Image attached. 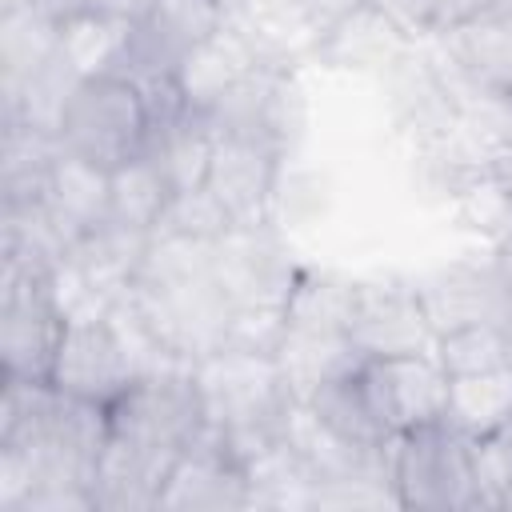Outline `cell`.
Masks as SVG:
<instances>
[{
	"label": "cell",
	"instance_id": "6da1fadb",
	"mask_svg": "<svg viewBox=\"0 0 512 512\" xmlns=\"http://www.w3.org/2000/svg\"><path fill=\"white\" fill-rule=\"evenodd\" d=\"M196 384L204 396L208 428L228 444L240 464H248L256 452L284 436V420L296 396L276 356L220 348L196 360Z\"/></svg>",
	"mask_w": 512,
	"mask_h": 512
},
{
	"label": "cell",
	"instance_id": "7a4b0ae2",
	"mask_svg": "<svg viewBox=\"0 0 512 512\" xmlns=\"http://www.w3.org/2000/svg\"><path fill=\"white\" fill-rule=\"evenodd\" d=\"M392 492L400 508L416 512L480 508L472 476V440L448 420H432L392 436Z\"/></svg>",
	"mask_w": 512,
	"mask_h": 512
},
{
	"label": "cell",
	"instance_id": "3957f363",
	"mask_svg": "<svg viewBox=\"0 0 512 512\" xmlns=\"http://www.w3.org/2000/svg\"><path fill=\"white\" fill-rule=\"evenodd\" d=\"M108 428L144 448L180 456L208 432L204 396L196 384V364H168L136 376L112 404Z\"/></svg>",
	"mask_w": 512,
	"mask_h": 512
},
{
	"label": "cell",
	"instance_id": "277c9868",
	"mask_svg": "<svg viewBox=\"0 0 512 512\" xmlns=\"http://www.w3.org/2000/svg\"><path fill=\"white\" fill-rule=\"evenodd\" d=\"M56 136L64 152H76L100 168H120L124 160L140 156L148 140L144 92L124 76H88L76 84Z\"/></svg>",
	"mask_w": 512,
	"mask_h": 512
},
{
	"label": "cell",
	"instance_id": "5b68a950",
	"mask_svg": "<svg viewBox=\"0 0 512 512\" xmlns=\"http://www.w3.org/2000/svg\"><path fill=\"white\" fill-rule=\"evenodd\" d=\"M52 272H40L32 264L0 260V360L4 376L24 380H48L68 316L60 312L52 284Z\"/></svg>",
	"mask_w": 512,
	"mask_h": 512
},
{
	"label": "cell",
	"instance_id": "8992f818",
	"mask_svg": "<svg viewBox=\"0 0 512 512\" xmlns=\"http://www.w3.org/2000/svg\"><path fill=\"white\" fill-rule=\"evenodd\" d=\"M216 136L260 140L280 156H292L308 132V92L296 68L256 64L244 80H236L208 112Z\"/></svg>",
	"mask_w": 512,
	"mask_h": 512
},
{
	"label": "cell",
	"instance_id": "52a82bcc",
	"mask_svg": "<svg viewBox=\"0 0 512 512\" xmlns=\"http://www.w3.org/2000/svg\"><path fill=\"white\" fill-rule=\"evenodd\" d=\"M212 272L232 308H288L300 264L276 220L232 224L212 252Z\"/></svg>",
	"mask_w": 512,
	"mask_h": 512
},
{
	"label": "cell",
	"instance_id": "ba28073f",
	"mask_svg": "<svg viewBox=\"0 0 512 512\" xmlns=\"http://www.w3.org/2000/svg\"><path fill=\"white\" fill-rule=\"evenodd\" d=\"M428 56L444 72L452 96L504 92L512 96V12H468L428 40Z\"/></svg>",
	"mask_w": 512,
	"mask_h": 512
},
{
	"label": "cell",
	"instance_id": "9c48e42d",
	"mask_svg": "<svg viewBox=\"0 0 512 512\" xmlns=\"http://www.w3.org/2000/svg\"><path fill=\"white\" fill-rule=\"evenodd\" d=\"M348 340L360 352V360L408 356V352H432L436 348V332H432L428 312L416 296V284L396 280V276L356 280Z\"/></svg>",
	"mask_w": 512,
	"mask_h": 512
},
{
	"label": "cell",
	"instance_id": "30bf717a",
	"mask_svg": "<svg viewBox=\"0 0 512 512\" xmlns=\"http://www.w3.org/2000/svg\"><path fill=\"white\" fill-rule=\"evenodd\" d=\"M360 380L372 400L376 420L388 436L408 428L444 420L448 408V372L436 352H408V356H372L360 360Z\"/></svg>",
	"mask_w": 512,
	"mask_h": 512
},
{
	"label": "cell",
	"instance_id": "8fae6325",
	"mask_svg": "<svg viewBox=\"0 0 512 512\" xmlns=\"http://www.w3.org/2000/svg\"><path fill=\"white\" fill-rule=\"evenodd\" d=\"M48 380L68 396L92 400V404H104V408L136 380V368L124 352L108 312L68 320Z\"/></svg>",
	"mask_w": 512,
	"mask_h": 512
},
{
	"label": "cell",
	"instance_id": "7c38bea8",
	"mask_svg": "<svg viewBox=\"0 0 512 512\" xmlns=\"http://www.w3.org/2000/svg\"><path fill=\"white\" fill-rule=\"evenodd\" d=\"M436 336L484 320H512V288L496 260H452L412 280Z\"/></svg>",
	"mask_w": 512,
	"mask_h": 512
},
{
	"label": "cell",
	"instance_id": "4fadbf2b",
	"mask_svg": "<svg viewBox=\"0 0 512 512\" xmlns=\"http://www.w3.org/2000/svg\"><path fill=\"white\" fill-rule=\"evenodd\" d=\"M236 508H252L248 472L228 452V444L208 428L168 468L156 512H236Z\"/></svg>",
	"mask_w": 512,
	"mask_h": 512
},
{
	"label": "cell",
	"instance_id": "5bb4252c",
	"mask_svg": "<svg viewBox=\"0 0 512 512\" xmlns=\"http://www.w3.org/2000/svg\"><path fill=\"white\" fill-rule=\"evenodd\" d=\"M284 160L288 156H280L276 148H268L260 140L216 136L208 188L228 208L232 224H264V220H272V200H276V184H280Z\"/></svg>",
	"mask_w": 512,
	"mask_h": 512
},
{
	"label": "cell",
	"instance_id": "9a60e30c",
	"mask_svg": "<svg viewBox=\"0 0 512 512\" xmlns=\"http://www.w3.org/2000/svg\"><path fill=\"white\" fill-rule=\"evenodd\" d=\"M384 84H388L396 128L408 136L412 148H432L452 132L456 96H452L444 72L436 68V60L420 44L384 76Z\"/></svg>",
	"mask_w": 512,
	"mask_h": 512
},
{
	"label": "cell",
	"instance_id": "2e32d148",
	"mask_svg": "<svg viewBox=\"0 0 512 512\" xmlns=\"http://www.w3.org/2000/svg\"><path fill=\"white\" fill-rule=\"evenodd\" d=\"M172 464H176V456L108 432V444H104V452L96 460V476H92L96 512H156L160 488H164Z\"/></svg>",
	"mask_w": 512,
	"mask_h": 512
},
{
	"label": "cell",
	"instance_id": "e0dca14e",
	"mask_svg": "<svg viewBox=\"0 0 512 512\" xmlns=\"http://www.w3.org/2000/svg\"><path fill=\"white\" fill-rule=\"evenodd\" d=\"M412 48L416 44L364 0L324 32V40L316 48V60L328 64V68L364 72V76H380L384 80Z\"/></svg>",
	"mask_w": 512,
	"mask_h": 512
},
{
	"label": "cell",
	"instance_id": "ac0fdd59",
	"mask_svg": "<svg viewBox=\"0 0 512 512\" xmlns=\"http://www.w3.org/2000/svg\"><path fill=\"white\" fill-rule=\"evenodd\" d=\"M44 208L80 240L84 232L108 224L112 216V168H100L76 152L56 156L44 188Z\"/></svg>",
	"mask_w": 512,
	"mask_h": 512
},
{
	"label": "cell",
	"instance_id": "d6986e66",
	"mask_svg": "<svg viewBox=\"0 0 512 512\" xmlns=\"http://www.w3.org/2000/svg\"><path fill=\"white\" fill-rule=\"evenodd\" d=\"M256 52L248 48V40L236 28H216L212 36H204L200 44H192L184 52V60L176 64V84L188 100L192 112H208L236 80H244L256 68Z\"/></svg>",
	"mask_w": 512,
	"mask_h": 512
},
{
	"label": "cell",
	"instance_id": "ffe728a7",
	"mask_svg": "<svg viewBox=\"0 0 512 512\" xmlns=\"http://www.w3.org/2000/svg\"><path fill=\"white\" fill-rule=\"evenodd\" d=\"M212 152H216V132H212L208 116L184 112L176 120L148 124V140H144L140 156L164 176L168 192H184V188L208 184Z\"/></svg>",
	"mask_w": 512,
	"mask_h": 512
},
{
	"label": "cell",
	"instance_id": "44dd1931",
	"mask_svg": "<svg viewBox=\"0 0 512 512\" xmlns=\"http://www.w3.org/2000/svg\"><path fill=\"white\" fill-rule=\"evenodd\" d=\"M148 240H152V232L108 220V224L84 232L80 244L68 256L80 264V272L88 276V284L112 304L116 296H124L132 288V280H136V272L144 264Z\"/></svg>",
	"mask_w": 512,
	"mask_h": 512
},
{
	"label": "cell",
	"instance_id": "7402d4cb",
	"mask_svg": "<svg viewBox=\"0 0 512 512\" xmlns=\"http://www.w3.org/2000/svg\"><path fill=\"white\" fill-rule=\"evenodd\" d=\"M280 372L296 400H308L320 384L360 364V352L344 332H312V328H284V340L276 348Z\"/></svg>",
	"mask_w": 512,
	"mask_h": 512
},
{
	"label": "cell",
	"instance_id": "603a6c76",
	"mask_svg": "<svg viewBox=\"0 0 512 512\" xmlns=\"http://www.w3.org/2000/svg\"><path fill=\"white\" fill-rule=\"evenodd\" d=\"M56 156H60V136L28 128V124H8L4 148H0V200H4V208L44 200L48 172H52Z\"/></svg>",
	"mask_w": 512,
	"mask_h": 512
},
{
	"label": "cell",
	"instance_id": "cb8c5ba5",
	"mask_svg": "<svg viewBox=\"0 0 512 512\" xmlns=\"http://www.w3.org/2000/svg\"><path fill=\"white\" fill-rule=\"evenodd\" d=\"M136 20L128 16H112V12H72L68 20H60V56L88 80V76H112L128 40H132Z\"/></svg>",
	"mask_w": 512,
	"mask_h": 512
},
{
	"label": "cell",
	"instance_id": "d4e9b609",
	"mask_svg": "<svg viewBox=\"0 0 512 512\" xmlns=\"http://www.w3.org/2000/svg\"><path fill=\"white\" fill-rule=\"evenodd\" d=\"M444 420L468 440L500 432L512 424V368L448 376V408Z\"/></svg>",
	"mask_w": 512,
	"mask_h": 512
},
{
	"label": "cell",
	"instance_id": "484cf974",
	"mask_svg": "<svg viewBox=\"0 0 512 512\" xmlns=\"http://www.w3.org/2000/svg\"><path fill=\"white\" fill-rule=\"evenodd\" d=\"M60 52V20L40 8L0 16V92H16Z\"/></svg>",
	"mask_w": 512,
	"mask_h": 512
},
{
	"label": "cell",
	"instance_id": "4316f807",
	"mask_svg": "<svg viewBox=\"0 0 512 512\" xmlns=\"http://www.w3.org/2000/svg\"><path fill=\"white\" fill-rule=\"evenodd\" d=\"M248 484H252V508H312V488L316 472L304 464V456L280 436L264 452H256L248 464Z\"/></svg>",
	"mask_w": 512,
	"mask_h": 512
},
{
	"label": "cell",
	"instance_id": "83f0119b",
	"mask_svg": "<svg viewBox=\"0 0 512 512\" xmlns=\"http://www.w3.org/2000/svg\"><path fill=\"white\" fill-rule=\"evenodd\" d=\"M308 404H312V412H316L332 432H340V436L352 440V444H372V448H380V444L392 440V436L384 432V424L376 420V412H372V400H368L364 380H360V364L348 368V372H340V376H332L328 384H320V388L308 396Z\"/></svg>",
	"mask_w": 512,
	"mask_h": 512
},
{
	"label": "cell",
	"instance_id": "f1b7e54d",
	"mask_svg": "<svg viewBox=\"0 0 512 512\" xmlns=\"http://www.w3.org/2000/svg\"><path fill=\"white\" fill-rule=\"evenodd\" d=\"M352 296L356 280L340 272H320L304 268L296 280V292L284 308L288 328H312V332H344L348 336V316H352Z\"/></svg>",
	"mask_w": 512,
	"mask_h": 512
},
{
	"label": "cell",
	"instance_id": "f546056e",
	"mask_svg": "<svg viewBox=\"0 0 512 512\" xmlns=\"http://www.w3.org/2000/svg\"><path fill=\"white\" fill-rule=\"evenodd\" d=\"M432 352L448 376L512 368V320H484V324L452 328V332L436 336Z\"/></svg>",
	"mask_w": 512,
	"mask_h": 512
},
{
	"label": "cell",
	"instance_id": "4dcf8cb0",
	"mask_svg": "<svg viewBox=\"0 0 512 512\" xmlns=\"http://www.w3.org/2000/svg\"><path fill=\"white\" fill-rule=\"evenodd\" d=\"M168 196L172 192H168L164 176L144 156H132L120 168H112V216L108 220L152 232L160 212H164V204H168Z\"/></svg>",
	"mask_w": 512,
	"mask_h": 512
},
{
	"label": "cell",
	"instance_id": "1f68e13d",
	"mask_svg": "<svg viewBox=\"0 0 512 512\" xmlns=\"http://www.w3.org/2000/svg\"><path fill=\"white\" fill-rule=\"evenodd\" d=\"M448 204H452L460 228L480 232V236H488L492 244L512 228V192H508V184L500 180L496 168L464 176V180L456 184V192L448 196Z\"/></svg>",
	"mask_w": 512,
	"mask_h": 512
},
{
	"label": "cell",
	"instance_id": "d6a6232c",
	"mask_svg": "<svg viewBox=\"0 0 512 512\" xmlns=\"http://www.w3.org/2000/svg\"><path fill=\"white\" fill-rule=\"evenodd\" d=\"M232 228L228 208L216 200V192L208 184L200 188H184L172 192L152 236H192V240H220Z\"/></svg>",
	"mask_w": 512,
	"mask_h": 512
},
{
	"label": "cell",
	"instance_id": "836d02e7",
	"mask_svg": "<svg viewBox=\"0 0 512 512\" xmlns=\"http://www.w3.org/2000/svg\"><path fill=\"white\" fill-rule=\"evenodd\" d=\"M472 476L480 508H508L512 500V424L472 440Z\"/></svg>",
	"mask_w": 512,
	"mask_h": 512
},
{
	"label": "cell",
	"instance_id": "e575fe53",
	"mask_svg": "<svg viewBox=\"0 0 512 512\" xmlns=\"http://www.w3.org/2000/svg\"><path fill=\"white\" fill-rule=\"evenodd\" d=\"M284 328H288L284 308H232L220 348L268 352V356H276V348H280V340H284Z\"/></svg>",
	"mask_w": 512,
	"mask_h": 512
},
{
	"label": "cell",
	"instance_id": "d590c367",
	"mask_svg": "<svg viewBox=\"0 0 512 512\" xmlns=\"http://www.w3.org/2000/svg\"><path fill=\"white\" fill-rule=\"evenodd\" d=\"M312 508H400V500L388 480L344 476V480H320L312 488Z\"/></svg>",
	"mask_w": 512,
	"mask_h": 512
},
{
	"label": "cell",
	"instance_id": "8d00e7d4",
	"mask_svg": "<svg viewBox=\"0 0 512 512\" xmlns=\"http://www.w3.org/2000/svg\"><path fill=\"white\" fill-rule=\"evenodd\" d=\"M384 20H392L412 44H428L440 32V16L432 0H368Z\"/></svg>",
	"mask_w": 512,
	"mask_h": 512
},
{
	"label": "cell",
	"instance_id": "74e56055",
	"mask_svg": "<svg viewBox=\"0 0 512 512\" xmlns=\"http://www.w3.org/2000/svg\"><path fill=\"white\" fill-rule=\"evenodd\" d=\"M216 4H220L224 24H228V28H236V32L244 36V32H252L256 24H264L268 16H276V12L292 8L296 0H216Z\"/></svg>",
	"mask_w": 512,
	"mask_h": 512
},
{
	"label": "cell",
	"instance_id": "f35d334b",
	"mask_svg": "<svg viewBox=\"0 0 512 512\" xmlns=\"http://www.w3.org/2000/svg\"><path fill=\"white\" fill-rule=\"evenodd\" d=\"M300 4H304V12L320 24V32H328L336 20H344V16H348L356 4H364V0H300Z\"/></svg>",
	"mask_w": 512,
	"mask_h": 512
},
{
	"label": "cell",
	"instance_id": "ab89813d",
	"mask_svg": "<svg viewBox=\"0 0 512 512\" xmlns=\"http://www.w3.org/2000/svg\"><path fill=\"white\" fill-rule=\"evenodd\" d=\"M148 0H84V8H96V12H112V16H128V20H140Z\"/></svg>",
	"mask_w": 512,
	"mask_h": 512
},
{
	"label": "cell",
	"instance_id": "60d3db41",
	"mask_svg": "<svg viewBox=\"0 0 512 512\" xmlns=\"http://www.w3.org/2000/svg\"><path fill=\"white\" fill-rule=\"evenodd\" d=\"M432 8L440 16V28H448V24L464 20L468 12H476V0H432Z\"/></svg>",
	"mask_w": 512,
	"mask_h": 512
},
{
	"label": "cell",
	"instance_id": "b9f144b4",
	"mask_svg": "<svg viewBox=\"0 0 512 512\" xmlns=\"http://www.w3.org/2000/svg\"><path fill=\"white\" fill-rule=\"evenodd\" d=\"M496 172H500V180L508 184V192H512V148L500 156V164H496Z\"/></svg>",
	"mask_w": 512,
	"mask_h": 512
},
{
	"label": "cell",
	"instance_id": "7bdbcfd3",
	"mask_svg": "<svg viewBox=\"0 0 512 512\" xmlns=\"http://www.w3.org/2000/svg\"><path fill=\"white\" fill-rule=\"evenodd\" d=\"M24 8H36V0H0V16H8V12H24Z\"/></svg>",
	"mask_w": 512,
	"mask_h": 512
},
{
	"label": "cell",
	"instance_id": "ee69618b",
	"mask_svg": "<svg viewBox=\"0 0 512 512\" xmlns=\"http://www.w3.org/2000/svg\"><path fill=\"white\" fill-rule=\"evenodd\" d=\"M476 8H484V12H512V0H476Z\"/></svg>",
	"mask_w": 512,
	"mask_h": 512
},
{
	"label": "cell",
	"instance_id": "f6af8a7d",
	"mask_svg": "<svg viewBox=\"0 0 512 512\" xmlns=\"http://www.w3.org/2000/svg\"><path fill=\"white\" fill-rule=\"evenodd\" d=\"M508 508H512V500H508Z\"/></svg>",
	"mask_w": 512,
	"mask_h": 512
}]
</instances>
